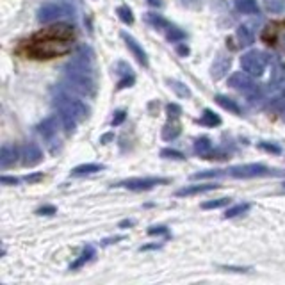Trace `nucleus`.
Returning a JSON list of instances; mask_svg holds the SVG:
<instances>
[{
  "instance_id": "obj_47",
  "label": "nucleus",
  "mask_w": 285,
  "mask_h": 285,
  "mask_svg": "<svg viewBox=\"0 0 285 285\" xmlns=\"http://www.w3.org/2000/svg\"><path fill=\"white\" fill-rule=\"evenodd\" d=\"M109 139H112V134H105V136L102 137V141H100V143H107Z\"/></svg>"
},
{
  "instance_id": "obj_32",
  "label": "nucleus",
  "mask_w": 285,
  "mask_h": 285,
  "mask_svg": "<svg viewBox=\"0 0 285 285\" xmlns=\"http://www.w3.org/2000/svg\"><path fill=\"white\" fill-rule=\"evenodd\" d=\"M230 203V198H218V200H211V201H205V203H201V209H221V207H226Z\"/></svg>"
},
{
  "instance_id": "obj_43",
  "label": "nucleus",
  "mask_w": 285,
  "mask_h": 285,
  "mask_svg": "<svg viewBox=\"0 0 285 285\" xmlns=\"http://www.w3.org/2000/svg\"><path fill=\"white\" fill-rule=\"evenodd\" d=\"M180 4L186 5V7H198L200 0H180Z\"/></svg>"
},
{
  "instance_id": "obj_30",
  "label": "nucleus",
  "mask_w": 285,
  "mask_h": 285,
  "mask_svg": "<svg viewBox=\"0 0 285 285\" xmlns=\"http://www.w3.org/2000/svg\"><path fill=\"white\" fill-rule=\"evenodd\" d=\"M278 24H271L267 25L266 29H264V32H262V39L267 43V45H273V43L276 41V34H278Z\"/></svg>"
},
{
  "instance_id": "obj_8",
  "label": "nucleus",
  "mask_w": 285,
  "mask_h": 285,
  "mask_svg": "<svg viewBox=\"0 0 285 285\" xmlns=\"http://www.w3.org/2000/svg\"><path fill=\"white\" fill-rule=\"evenodd\" d=\"M273 171L264 164H244V166H235L228 169V175L235 178H253V177H264V175H271Z\"/></svg>"
},
{
  "instance_id": "obj_5",
  "label": "nucleus",
  "mask_w": 285,
  "mask_h": 285,
  "mask_svg": "<svg viewBox=\"0 0 285 285\" xmlns=\"http://www.w3.org/2000/svg\"><path fill=\"white\" fill-rule=\"evenodd\" d=\"M267 63H269V57L260 50H250L246 54H243V57H241L243 70L252 75V77H260L266 71Z\"/></svg>"
},
{
  "instance_id": "obj_48",
  "label": "nucleus",
  "mask_w": 285,
  "mask_h": 285,
  "mask_svg": "<svg viewBox=\"0 0 285 285\" xmlns=\"http://www.w3.org/2000/svg\"><path fill=\"white\" fill-rule=\"evenodd\" d=\"M152 5H160V0H148Z\"/></svg>"
},
{
  "instance_id": "obj_29",
  "label": "nucleus",
  "mask_w": 285,
  "mask_h": 285,
  "mask_svg": "<svg viewBox=\"0 0 285 285\" xmlns=\"http://www.w3.org/2000/svg\"><path fill=\"white\" fill-rule=\"evenodd\" d=\"M116 13H118V16H120V20H122L123 24H127V25L134 24V13H132V9L128 7V5H120Z\"/></svg>"
},
{
  "instance_id": "obj_12",
  "label": "nucleus",
  "mask_w": 285,
  "mask_h": 285,
  "mask_svg": "<svg viewBox=\"0 0 285 285\" xmlns=\"http://www.w3.org/2000/svg\"><path fill=\"white\" fill-rule=\"evenodd\" d=\"M16 160H18V148L14 145H9V143L2 145V150H0V168H9Z\"/></svg>"
},
{
  "instance_id": "obj_14",
  "label": "nucleus",
  "mask_w": 285,
  "mask_h": 285,
  "mask_svg": "<svg viewBox=\"0 0 285 285\" xmlns=\"http://www.w3.org/2000/svg\"><path fill=\"white\" fill-rule=\"evenodd\" d=\"M218 184H196V186H186L177 191V196H192V194H201L218 189Z\"/></svg>"
},
{
  "instance_id": "obj_9",
  "label": "nucleus",
  "mask_w": 285,
  "mask_h": 285,
  "mask_svg": "<svg viewBox=\"0 0 285 285\" xmlns=\"http://www.w3.org/2000/svg\"><path fill=\"white\" fill-rule=\"evenodd\" d=\"M37 132L41 134V137L48 143V148H50L52 154H56V137H57V116H48L45 118L39 125H37Z\"/></svg>"
},
{
  "instance_id": "obj_2",
  "label": "nucleus",
  "mask_w": 285,
  "mask_h": 285,
  "mask_svg": "<svg viewBox=\"0 0 285 285\" xmlns=\"http://www.w3.org/2000/svg\"><path fill=\"white\" fill-rule=\"evenodd\" d=\"M63 75H64V84L68 89L82 95V96H89V98H93L96 95V82L93 79V68L80 66L77 63L70 61L66 63L64 68H63Z\"/></svg>"
},
{
  "instance_id": "obj_11",
  "label": "nucleus",
  "mask_w": 285,
  "mask_h": 285,
  "mask_svg": "<svg viewBox=\"0 0 285 285\" xmlns=\"http://www.w3.org/2000/svg\"><path fill=\"white\" fill-rule=\"evenodd\" d=\"M122 37H123V41H125L127 48L132 52V56L136 57V61L139 63L141 66H145V68H148V56H146V52L143 50V47H141L139 43L134 39V37L130 36V34H127V32H122Z\"/></svg>"
},
{
  "instance_id": "obj_27",
  "label": "nucleus",
  "mask_w": 285,
  "mask_h": 285,
  "mask_svg": "<svg viewBox=\"0 0 285 285\" xmlns=\"http://www.w3.org/2000/svg\"><path fill=\"white\" fill-rule=\"evenodd\" d=\"M168 84L180 98H189V96H191V89L187 88L186 84H182V82H178V80H168Z\"/></svg>"
},
{
  "instance_id": "obj_20",
  "label": "nucleus",
  "mask_w": 285,
  "mask_h": 285,
  "mask_svg": "<svg viewBox=\"0 0 285 285\" xmlns=\"http://www.w3.org/2000/svg\"><path fill=\"white\" fill-rule=\"evenodd\" d=\"M216 103L221 105L224 111L232 112V114H241V105H239L235 100L228 98V96H224V95H216Z\"/></svg>"
},
{
  "instance_id": "obj_42",
  "label": "nucleus",
  "mask_w": 285,
  "mask_h": 285,
  "mask_svg": "<svg viewBox=\"0 0 285 285\" xmlns=\"http://www.w3.org/2000/svg\"><path fill=\"white\" fill-rule=\"evenodd\" d=\"M177 54H178V56H182V57L189 56V47H187V45H182V43H180V45H178V47H177Z\"/></svg>"
},
{
  "instance_id": "obj_24",
  "label": "nucleus",
  "mask_w": 285,
  "mask_h": 285,
  "mask_svg": "<svg viewBox=\"0 0 285 285\" xmlns=\"http://www.w3.org/2000/svg\"><path fill=\"white\" fill-rule=\"evenodd\" d=\"M145 22L148 25H152L154 29H168L169 27V22L164 18L162 14H157V13H146L145 14Z\"/></svg>"
},
{
  "instance_id": "obj_33",
  "label": "nucleus",
  "mask_w": 285,
  "mask_h": 285,
  "mask_svg": "<svg viewBox=\"0 0 285 285\" xmlns=\"http://www.w3.org/2000/svg\"><path fill=\"white\" fill-rule=\"evenodd\" d=\"M160 157H164V159H173V160H184L186 159V155H184L182 152H178V150H171V148L160 150Z\"/></svg>"
},
{
  "instance_id": "obj_25",
  "label": "nucleus",
  "mask_w": 285,
  "mask_h": 285,
  "mask_svg": "<svg viewBox=\"0 0 285 285\" xmlns=\"http://www.w3.org/2000/svg\"><path fill=\"white\" fill-rule=\"evenodd\" d=\"M200 125H203V127H218V125H221V118L218 116L214 111H211V109H205L203 114H201V118H200Z\"/></svg>"
},
{
  "instance_id": "obj_38",
  "label": "nucleus",
  "mask_w": 285,
  "mask_h": 285,
  "mask_svg": "<svg viewBox=\"0 0 285 285\" xmlns=\"http://www.w3.org/2000/svg\"><path fill=\"white\" fill-rule=\"evenodd\" d=\"M56 207L54 205H45V207H39L36 211V214H39V216H54L56 214Z\"/></svg>"
},
{
  "instance_id": "obj_6",
  "label": "nucleus",
  "mask_w": 285,
  "mask_h": 285,
  "mask_svg": "<svg viewBox=\"0 0 285 285\" xmlns=\"http://www.w3.org/2000/svg\"><path fill=\"white\" fill-rule=\"evenodd\" d=\"M228 86L237 89V91H241V93H244L246 96H250V98H253L255 95L260 93V88H258V84H255V80L252 79V75L243 73V71H235V73L228 79Z\"/></svg>"
},
{
  "instance_id": "obj_17",
  "label": "nucleus",
  "mask_w": 285,
  "mask_h": 285,
  "mask_svg": "<svg viewBox=\"0 0 285 285\" xmlns=\"http://www.w3.org/2000/svg\"><path fill=\"white\" fill-rule=\"evenodd\" d=\"M180 132H182V125L178 123V120H169V122L162 127V139L173 141L180 136Z\"/></svg>"
},
{
  "instance_id": "obj_34",
  "label": "nucleus",
  "mask_w": 285,
  "mask_h": 285,
  "mask_svg": "<svg viewBox=\"0 0 285 285\" xmlns=\"http://www.w3.org/2000/svg\"><path fill=\"white\" fill-rule=\"evenodd\" d=\"M264 2L271 13H284L285 11V0H264Z\"/></svg>"
},
{
  "instance_id": "obj_16",
  "label": "nucleus",
  "mask_w": 285,
  "mask_h": 285,
  "mask_svg": "<svg viewBox=\"0 0 285 285\" xmlns=\"http://www.w3.org/2000/svg\"><path fill=\"white\" fill-rule=\"evenodd\" d=\"M235 36H237L241 47H252L253 43H255V32L252 31L250 25H239Z\"/></svg>"
},
{
  "instance_id": "obj_23",
  "label": "nucleus",
  "mask_w": 285,
  "mask_h": 285,
  "mask_svg": "<svg viewBox=\"0 0 285 285\" xmlns=\"http://www.w3.org/2000/svg\"><path fill=\"white\" fill-rule=\"evenodd\" d=\"M235 9L243 14H258L257 0H235Z\"/></svg>"
},
{
  "instance_id": "obj_4",
  "label": "nucleus",
  "mask_w": 285,
  "mask_h": 285,
  "mask_svg": "<svg viewBox=\"0 0 285 285\" xmlns=\"http://www.w3.org/2000/svg\"><path fill=\"white\" fill-rule=\"evenodd\" d=\"M75 7L70 2H47L37 9V20L41 24H50L56 20L66 18V16H73Z\"/></svg>"
},
{
  "instance_id": "obj_10",
  "label": "nucleus",
  "mask_w": 285,
  "mask_h": 285,
  "mask_svg": "<svg viewBox=\"0 0 285 285\" xmlns=\"http://www.w3.org/2000/svg\"><path fill=\"white\" fill-rule=\"evenodd\" d=\"M43 160V152L39 148V145L36 143H27L22 150V162L27 168H32L36 164H39Z\"/></svg>"
},
{
  "instance_id": "obj_49",
  "label": "nucleus",
  "mask_w": 285,
  "mask_h": 285,
  "mask_svg": "<svg viewBox=\"0 0 285 285\" xmlns=\"http://www.w3.org/2000/svg\"><path fill=\"white\" fill-rule=\"evenodd\" d=\"M282 114H284V116H282V118H284V122H285V109H284V112H282Z\"/></svg>"
},
{
  "instance_id": "obj_26",
  "label": "nucleus",
  "mask_w": 285,
  "mask_h": 285,
  "mask_svg": "<svg viewBox=\"0 0 285 285\" xmlns=\"http://www.w3.org/2000/svg\"><path fill=\"white\" fill-rule=\"evenodd\" d=\"M250 211V203H239V205H234V207H228L226 212H224V218L226 220H232V218H237L241 214H246Z\"/></svg>"
},
{
  "instance_id": "obj_22",
  "label": "nucleus",
  "mask_w": 285,
  "mask_h": 285,
  "mask_svg": "<svg viewBox=\"0 0 285 285\" xmlns=\"http://www.w3.org/2000/svg\"><path fill=\"white\" fill-rule=\"evenodd\" d=\"M102 164H80L77 168L71 169V177H84V175H93L102 171Z\"/></svg>"
},
{
  "instance_id": "obj_46",
  "label": "nucleus",
  "mask_w": 285,
  "mask_h": 285,
  "mask_svg": "<svg viewBox=\"0 0 285 285\" xmlns=\"http://www.w3.org/2000/svg\"><path fill=\"white\" fill-rule=\"evenodd\" d=\"M157 248H160V244H152V246H143V248H141V252H143V250H157Z\"/></svg>"
},
{
  "instance_id": "obj_18",
  "label": "nucleus",
  "mask_w": 285,
  "mask_h": 285,
  "mask_svg": "<svg viewBox=\"0 0 285 285\" xmlns=\"http://www.w3.org/2000/svg\"><path fill=\"white\" fill-rule=\"evenodd\" d=\"M285 82V63L282 61H275L271 70V79H269V84L273 88H278Z\"/></svg>"
},
{
  "instance_id": "obj_1",
  "label": "nucleus",
  "mask_w": 285,
  "mask_h": 285,
  "mask_svg": "<svg viewBox=\"0 0 285 285\" xmlns=\"http://www.w3.org/2000/svg\"><path fill=\"white\" fill-rule=\"evenodd\" d=\"M68 52H71V39L41 36L37 32L25 45V54L32 59H54V57L66 56Z\"/></svg>"
},
{
  "instance_id": "obj_40",
  "label": "nucleus",
  "mask_w": 285,
  "mask_h": 285,
  "mask_svg": "<svg viewBox=\"0 0 285 285\" xmlns=\"http://www.w3.org/2000/svg\"><path fill=\"white\" fill-rule=\"evenodd\" d=\"M41 180H43V173H32L25 177V182L29 184H36V182H41Z\"/></svg>"
},
{
  "instance_id": "obj_36",
  "label": "nucleus",
  "mask_w": 285,
  "mask_h": 285,
  "mask_svg": "<svg viewBox=\"0 0 285 285\" xmlns=\"http://www.w3.org/2000/svg\"><path fill=\"white\" fill-rule=\"evenodd\" d=\"M258 146H260L264 152H269V154H280L282 148L278 145H273V143H266V141H262V143H258Z\"/></svg>"
},
{
  "instance_id": "obj_7",
  "label": "nucleus",
  "mask_w": 285,
  "mask_h": 285,
  "mask_svg": "<svg viewBox=\"0 0 285 285\" xmlns=\"http://www.w3.org/2000/svg\"><path fill=\"white\" fill-rule=\"evenodd\" d=\"M168 178H160V177H145V178H128V180H123V182L116 184V187H125L128 191H150L154 189L155 186H164L168 184Z\"/></svg>"
},
{
  "instance_id": "obj_13",
  "label": "nucleus",
  "mask_w": 285,
  "mask_h": 285,
  "mask_svg": "<svg viewBox=\"0 0 285 285\" xmlns=\"http://www.w3.org/2000/svg\"><path fill=\"white\" fill-rule=\"evenodd\" d=\"M230 64H232V59H230L228 56H224V54H220V56L216 57L214 64H212V79L214 80H220L223 79L224 75H226V71L230 70Z\"/></svg>"
},
{
  "instance_id": "obj_3",
  "label": "nucleus",
  "mask_w": 285,
  "mask_h": 285,
  "mask_svg": "<svg viewBox=\"0 0 285 285\" xmlns=\"http://www.w3.org/2000/svg\"><path fill=\"white\" fill-rule=\"evenodd\" d=\"M54 105L57 107L59 114L71 116L73 120H77V122L86 120L89 114V107L82 100L75 98V96L64 93V91H57L56 96H54Z\"/></svg>"
},
{
  "instance_id": "obj_39",
  "label": "nucleus",
  "mask_w": 285,
  "mask_h": 285,
  "mask_svg": "<svg viewBox=\"0 0 285 285\" xmlns=\"http://www.w3.org/2000/svg\"><path fill=\"white\" fill-rule=\"evenodd\" d=\"M168 228L166 226H150L148 235H168Z\"/></svg>"
},
{
  "instance_id": "obj_21",
  "label": "nucleus",
  "mask_w": 285,
  "mask_h": 285,
  "mask_svg": "<svg viewBox=\"0 0 285 285\" xmlns=\"http://www.w3.org/2000/svg\"><path fill=\"white\" fill-rule=\"evenodd\" d=\"M118 66H122V70L120 73L123 75L122 79H120V82H118L116 88L118 89H123V88H130V86H134V82H136V77H134V73H132L130 66H127L125 63H120Z\"/></svg>"
},
{
  "instance_id": "obj_19",
  "label": "nucleus",
  "mask_w": 285,
  "mask_h": 285,
  "mask_svg": "<svg viewBox=\"0 0 285 285\" xmlns=\"http://www.w3.org/2000/svg\"><path fill=\"white\" fill-rule=\"evenodd\" d=\"M192 150H194V154L200 155V157H203V159H207L209 155L212 154V141L209 139V137H198L196 141H194V146H192Z\"/></svg>"
},
{
  "instance_id": "obj_37",
  "label": "nucleus",
  "mask_w": 285,
  "mask_h": 285,
  "mask_svg": "<svg viewBox=\"0 0 285 285\" xmlns=\"http://www.w3.org/2000/svg\"><path fill=\"white\" fill-rule=\"evenodd\" d=\"M125 118H127V112L125 111H116V112H114V118H112V127L122 125V123L125 122Z\"/></svg>"
},
{
  "instance_id": "obj_45",
  "label": "nucleus",
  "mask_w": 285,
  "mask_h": 285,
  "mask_svg": "<svg viewBox=\"0 0 285 285\" xmlns=\"http://www.w3.org/2000/svg\"><path fill=\"white\" fill-rule=\"evenodd\" d=\"M134 224V220H125L120 223V228H127V226H132Z\"/></svg>"
},
{
  "instance_id": "obj_41",
  "label": "nucleus",
  "mask_w": 285,
  "mask_h": 285,
  "mask_svg": "<svg viewBox=\"0 0 285 285\" xmlns=\"http://www.w3.org/2000/svg\"><path fill=\"white\" fill-rule=\"evenodd\" d=\"M0 182L4 184V186H16L18 184V178L16 177H0Z\"/></svg>"
},
{
  "instance_id": "obj_28",
  "label": "nucleus",
  "mask_w": 285,
  "mask_h": 285,
  "mask_svg": "<svg viewBox=\"0 0 285 285\" xmlns=\"http://www.w3.org/2000/svg\"><path fill=\"white\" fill-rule=\"evenodd\" d=\"M166 39H168L169 43H178V41H182V39H186V32H184L182 29L169 25L168 32H166Z\"/></svg>"
},
{
  "instance_id": "obj_51",
  "label": "nucleus",
  "mask_w": 285,
  "mask_h": 285,
  "mask_svg": "<svg viewBox=\"0 0 285 285\" xmlns=\"http://www.w3.org/2000/svg\"><path fill=\"white\" fill-rule=\"evenodd\" d=\"M284 189H285V182H284Z\"/></svg>"
},
{
  "instance_id": "obj_35",
  "label": "nucleus",
  "mask_w": 285,
  "mask_h": 285,
  "mask_svg": "<svg viewBox=\"0 0 285 285\" xmlns=\"http://www.w3.org/2000/svg\"><path fill=\"white\" fill-rule=\"evenodd\" d=\"M166 114H168V120H178L180 114H182V107L177 105V103H168L166 105Z\"/></svg>"
},
{
  "instance_id": "obj_15",
  "label": "nucleus",
  "mask_w": 285,
  "mask_h": 285,
  "mask_svg": "<svg viewBox=\"0 0 285 285\" xmlns=\"http://www.w3.org/2000/svg\"><path fill=\"white\" fill-rule=\"evenodd\" d=\"M95 255H96V252H95V248L91 246V244L84 246V250L80 252L79 257L75 258V260L70 264V271H77V269H80L82 266H86V264H88L89 260H93Z\"/></svg>"
},
{
  "instance_id": "obj_44",
  "label": "nucleus",
  "mask_w": 285,
  "mask_h": 285,
  "mask_svg": "<svg viewBox=\"0 0 285 285\" xmlns=\"http://www.w3.org/2000/svg\"><path fill=\"white\" fill-rule=\"evenodd\" d=\"M123 235H116V237H112V239H105V241H103V246H107V244H111V243H118V241H123Z\"/></svg>"
},
{
  "instance_id": "obj_50",
  "label": "nucleus",
  "mask_w": 285,
  "mask_h": 285,
  "mask_svg": "<svg viewBox=\"0 0 285 285\" xmlns=\"http://www.w3.org/2000/svg\"><path fill=\"white\" fill-rule=\"evenodd\" d=\"M284 50H285V37H284Z\"/></svg>"
},
{
  "instance_id": "obj_31",
  "label": "nucleus",
  "mask_w": 285,
  "mask_h": 285,
  "mask_svg": "<svg viewBox=\"0 0 285 285\" xmlns=\"http://www.w3.org/2000/svg\"><path fill=\"white\" fill-rule=\"evenodd\" d=\"M228 171H223V169H209V171H200V173L192 175V180H203V178H216V177H223Z\"/></svg>"
}]
</instances>
